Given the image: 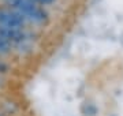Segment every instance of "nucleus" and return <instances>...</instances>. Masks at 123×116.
<instances>
[{
	"label": "nucleus",
	"mask_w": 123,
	"mask_h": 116,
	"mask_svg": "<svg viewBox=\"0 0 123 116\" xmlns=\"http://www.w3.org/2000/svg\"><path fill=\"white\" fill-rule=\"evenodd\" d=\"M7 4L25 21L27 19L34 23H44L48 19L47 12L40 8L33 0H7Z\"/></svg>",
	"instance_id": "nucleus-1"
},
{
	"label": "nucleus",
	"mask_w": 123,
	"mask_h": 116,
	"mask_svg": "<svg viewBox=\"0 0 123 116\" xmlns=\"http://www.w3.org/2000/svg\"><path fill=\"white\" fill-rule=\"evenodd\" d=\"M10 42H7L6 40L0 38V53H7L10 51Z\"/></svg>",
	"instance_id": "nucleus-3"
},
{
	"label": "nucleus",
	"mask_w": 123,
	"mask_h": 116,
	"mask_svg": "<svg viewBox=\"0 0 123 116\" xmlns=\"http://www.w3.org/2000/svg\"><path fill=\"white\" fill-rule=\"evenodd\" d=\"M84 108H86V111H84V113L86 116H94V113H96V108L93 107L92 104H86Z\"/></svg>",
	"instance_id": "nucleus-4"
},
{
	"label": "nucleus",
	"mask_w": 123,
	"mask_h": 116,
	"mask_svg": "<svg viewBox=\"0 0 123 116\" xmlns=\"http://www.w3.org/2000/svg\"><path fill=\"white\" fill-rule=\"evenodd\" d=\"M0 38H3V37H1V36H0ZM3 40H4V38H3Z\"/></svg>",
	"instance_id": "nucleus-6"
},
{
	"label": "nucleus",
	"mask_w": 123,
	"mask_h": 116,
	"mask_svg": "<svg viewBox=\"0 0 123 116\" xmlns=\"http://www.w3.org/2000/svg\"><path fill=\"white\" fill-rule=\"evenodd\" d=\"M36 4H43V6H49V4H52L55 0H33Z\"/></svg>",
	"instance_id": "nucleus-5"
},
{
	"label": "nucleus",
	"mask_w": 123,
	"mask_h": 116,
	"mask_svg": "<svg viewBox=\"0 0 123 116\" xmlns=\"http://www.w3.org/2000/svg\"><path fill=\"white\" fill-rule=\"evenodd\" d=\"M25 19L15 11L7 8H0V27L11 30H22Z\"/></svg>",
	"instance_id": "nucleus-2"
},
{
	"label": "nucleus",
	"mask_w": 123,
	"mask_h": 116,
	"mask_svg": "<svg viewBox=\"0 0 123 116\" xmlns=\"http://www.w3.org/2000/svg\"><path fill=\"white\" fill-rule=\"evenodd\" d=\"M0 116H4V115H1V113H0Z\"/></svg>",
	"instance_id": "nucleus-7"
}]
</instances>
